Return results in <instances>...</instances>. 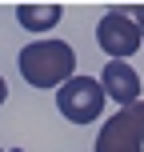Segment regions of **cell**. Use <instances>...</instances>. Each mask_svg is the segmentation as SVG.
Masks as SVG:
<instances>
[{
    "label": "cell",
    "instance_id": "6da1fadb",
    "mask_svg": "<svg viewBox=\"0 0 144 152\" xmlns=\"http://www.w3.org/2000/svg\"><path fill=\"white\" fill-rule=\"evenodd\" d=\"M16 68L28 88H60L76 76V52L68 40H32L28 48H20Z\"/></svg>",
    "mask_w": 144,
    "mask_h": 152
},
{
    "label": "cell",
    "instance_id": "7a4b0ae2",
    "mask_svg": "<svg viewBox=\"0 0 144 152\" xmlns=\"http://www.w3.org/2000/svg\"><path fill=\"white\" fill-rule=\"evenodd\" d=\"M104 88H100L96 76H72L68 84L56 88V108H60L64 120L72 124H92L104 116Z\"/></svg>",
    "mask_w": 144,
    "mask_h": 152
},
{
    "label": "cell",
    "instance_id": "3957f363",
    "mask_svg": "<svg viewBox=\"0 0 144 152\" xmlns=\"http://www.w3.org/2000/svg\"><path fill=\"white\" fill-rule=\"evenodd\" d=\"M92 152H144V100L108 116Z\"/></svg>",
    "mask_w": 144,
    "mask_h": 152
},
{
    "label": "cell",
    "instance_id": "277c9868",
    "mask_svg": "<svg viewBox=\"0 0 144 152\" xmlns=\"http://www.w3.org/2000/svg\"><path fill=\"white\" fill-rule=\"evenodd\" d=\"M96 40L108 52V60H128L144 44V32L136 28V20H132L124 8H108V12L100 16V24H96Z\"/></svg>",
    "mask_w": 144,
    "mask_h": 152
},
{
    "label": "cell",
    "instance_id": "5b68a950",
    "mask_svg": "<svg viewBox=\"0 0 144 152\" xmlns=\"http://www.w3.org/2000/svg\"><path fill=\"white\" fill-rule=\"evenodd\" d=\"M100 88H104L108 100H116L120 108H128V104L140 100V76H136V68H132L128 60H108L104 72H100Z\"/></svg>",
    "mask_w": 144,
    "mask_h": 152
},
{
    "label": "cell",
    "instance_id": "8992f818",
    "mask_svg": "<svg viewBox=\"0 0 144 152\" xmlns=\"http://www.w3.org/2000/svg\"><path fill=\"white\" fill-rule=\"evenodd\" d=\"M60 16H64L60 4H20V8H16V20H20V28H28V32H48V28H56Z\"/></svg>",
    "mask_w": 144,
    "mask_h": 152
},
{
    "label": "cell",
    "instance_id": "52a82bcc",
    "mask_svg": "<svg viewBox=\"0 0 144 152\" xmlns=\"http://www.w3.org/2000/svg\"><path fill=\"white\" fill-rule=\"evenodd\" d=\"M8 100V84H4V76H0V104Z\"/></svg>",
    "mask_w": 144,
    "mask_h": 152
},
{
    "label": "cell",
    "instance_id": "ba28073f",
    "mask_svg": "<svg viewBox=\"0 0 144 152\" xmlns=\"http://www.w3.org/2000/svg\"><path fill=\"white\" fill-rule=\"evenodd\" d=\"M0 152H4V148H0Z\"/></svg>",
    "mask_w": 144,
    "mask_h": 152
}]
</instances>
